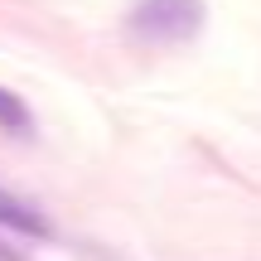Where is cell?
<instances>
[{
  "instance_id": "6da1fadb",
  "label": "cell",
  "mask_w": 261,
  "mask_h": 261,
  "mask_svg": "<svg viewBox=\"0 0 261 261\" xmlns=\"http://www.w3.org/2000/svg\"><path fill=\"white\" fill-rule=\"evenodd\" d=\"M203 24H208L203 0H136L126 10V34L136 44H150V48L189 44V39H198Z\"/></svg>"
},
{
  "instance_id": "7a4b0ae2",
  "label": "cell",
  "mask_w": 261,
  "mask_h": 261,
  "mask_svg": "<svg viewBox=\"0 0 261 261\" xmlns=\"http://www.w3.org/2000/svg\"><path fill=\"white\" fill-rule=\"evenodd\" d=\"M0 227L24 232V237H48V232H54V227H48V218L39 213V208H29L19 194H10V189H0Z\"/></svg>"
},
{
  "instance_id": "3957f363",
  "label": "cell",
  "mask_w": 261,
  "mask_h": 261,
  "mask_svg": "<svg viewBox=\"0 0 261 261\" xmlns=\"http://www.w3.org/2000/svg\"><path fill=\"white\" fill-rule=\"evenodd\" d=\"M0 126H5V130H15V136H24V130L34 126V116H29V107L19 102L15 92H5V87H0Z\"/></svg>"
},
{
  "instance_id": "277c9868",
  "label": "cell",
  "mask_w": 261,
  "mask_h": 261,
  "mask_svg": "<svg viewBox=\"0 0 261 261\" xmlns=\"http://www.w3.org/2000/svg\"><path fill=\"white\" fill-rule=\"evenodd\" d=\"M0 261H19V252H15V247H5V242H0Z\"/></svg>"
}]
</instances>
